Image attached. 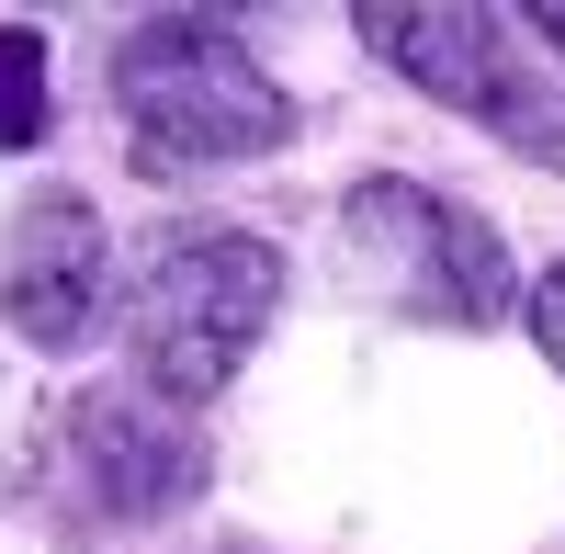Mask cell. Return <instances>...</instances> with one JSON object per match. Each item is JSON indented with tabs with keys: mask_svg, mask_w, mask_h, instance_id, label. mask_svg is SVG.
<instances>
[{
	"mask_svg": "<svg viewBox=\"0 0 565 554\" xmlns=\"http://www.w3.org/2000/svg\"><path fill=\"white\" fill-rule=\"evenodd\" d=\"M340 238H351V271L373 295H396L407 317H441V329H487L509 317V249L487 215H463L418 181H362L340 204Z\"/></svg>",
	"mask_w": 565,
	"mask_h": 554,
	"instance_id": "cell-4",
	"label": "cell"
},
{
	"mask_svg": "<svg viewBox=\"0 0 565 554\" xmlns=\"http://www.w3.org/2000/svg\"><path fill=\"white\" fill-rule=\"evenodd\" d=\"M532 34H554V45H565V0H543V12H532Z\"/></svg>",
	"mask_w": 565,
	"mask_h": 554,
	"instance_id": "cell-10",
	"label": "cell"
},
{
	"mask_svg": "<svg viewBox=\"0 0 565 554\" xmlns=\"http://www.w3.org/2000/svg\"><path fill=\"white\" fill-rule=\"evenodd\" d=\"M114 114H125L148 170H226V159H260V148L295 136L282 79L249 57V34L215 23V12L136 23L114 45Z\"/></svg>",
	"mask_w": 565,
	"mask_h": 554,
	"instance_id": "cell-2",
	"label": "cell"
},
{
	"mask_svg": "<svg viewBox=\"0 0 565 554\" xmlns=\"http://www.w3.org/2000/svg\"><path fill=\"white\" fill-rule=\"evenodd\" d=\"M532 340L554 351V374H565V260H554L543 284H532Z\"/></svg>",
	"mask_w": 565,
	"mask_h": 554,
	"instance_id": "cell-9",
	"label": "cell"
},
{
	"mask_svg": "<svg viewBox=\"0 0 565 554\" xmlns=\"http://www.w3.org/2000/svg\"><path fill=\"white\" fill-rule=\"evenodd\" d=\"M362 45L385 68H407L430 103L498 125L521 159L565 170V103L532 79V45H509V12H476V0H373Z\"/></svg>",
	"mask_w": 565,
	"mask_h": 554,
	"instance_id": "cell-3",
	"label": "cell"
},
{
	"mask_svg": "<svg viewBox=\"0 0 565 554\" xmlns=\"http://www.w3.org/2000/svg\"><path fill=\"white\" fill-rule=\"evenodd\" d=\"M45 136V34L0 23V148H34Z\"/></svg>",
	"mask_w": 565,
	"mask_h": 554,
	"instance_id": "cell-7",
	"label": "cell"
},
{
	"mask_svg": "<svg viewBox=\"0 0 565 554\" xmlns=\"http://www.w3.org/2000/svg\"><path fill=\"white\" fill-rule=\"evenodd\" d=\"M23 476H34V407H23L12 374H0V510L23 498Z\"/></svg>",
	"mask_w": 565,
	"mask_h": 554,
	"instance_id": "cell-8",
	"label": "cell"
},
{
	"mask_svg": "<svg viewBox=\"0 0 565 554\" xmlns=\"http://www.w3.org/2000/svg\"><path fill=\"white\" fill-rule=\"evenodd\" d=\"M103 271H114V238L90 215V193H34L0 238V317L34 351H79L90 317H103Z\"/></svg>",
	"mask_w": 565,
	"mask_h": 554,
	"instance_id": "cell-6",
	"label": "cell"
},
{
	"mask_svg": "<svg viewBox=\"0 0 565 554\" xmlns=\"http://www.w3.org/2000/svg\"><path fill=\"white\" fill-rule=\"evenodd\" d=\"M271 306H282L271 238H249V226H159L136 284H125V351H136L159 407H204L260 351Z\"/></svg>",
	"mask_w": 565,
	"mask_h": 554,
	"instance_id": "cell-1",
	"label": "cell"
},
{
	"mask_svg": "<svg viewBox=\"0 0 565 554\" xmlns=\"http://www.w3.org/2000/svg\"><path fill=\"white\" fill-rule=\"evenodd\" d=\"M57 452H68V476H79V498L103 521H159V510H181V498L204 487V430L181 419V407H159L148 385L68 396Z\"/></svg>",
	"mask_w": 565,
	"mask_h": 554,
	"instance_id": "cell-5",
	"label": "cell"
}]
</instances>
